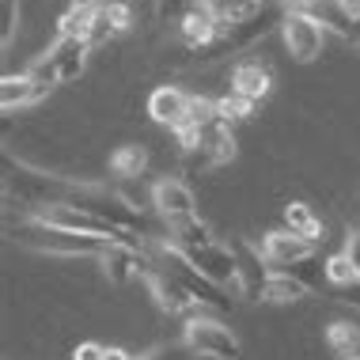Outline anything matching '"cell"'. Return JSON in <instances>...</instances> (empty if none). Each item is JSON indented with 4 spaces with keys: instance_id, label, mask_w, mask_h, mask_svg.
<instances>
[{
    "instance_id": "1f68e13d",
    "label": "cell",
    "mask_w": 360,
    "mask_h": 360,
    "mask_svg": "<svg viewBox=\"0 0 360 360\" xmlns=\"http://www.w3.org/2000/svg\"><path fill=\"white\" fill-rule=\"evenodd\" d=\"M106 360H137V356H133V353H125V349H106Z\"/></svg>"
},
{
    "instance_id": "30bf717a",
    "label": "cell",
    "mask_w": 360,
    "mask_h": 360,
    "mask_svg": "<svg viewBox=\"0 0 360 360\" xmlns=\"http://www.w3.org/2000/svg\"><path fill=\"white\" fill-rule=\"evenodd\" d=\"M190 106H193L190 91H182V87H174V84H163L148 95V118L167 125V129L174 133L179 125L190 122Z\"/></svg>"
},
{
    "instance_id": "83f0119b",
    "label": "cell",
    "mask_w": 360,
    "mask_h": 360,
    "mask_svg": "<svg viewBox=\"0 0 360 360\" xmlns=\"http://www.w3.org/2000/svg\"><path fill=\"white\" fill-rule=\"evenodd\" d=\"M72 360H106V345L99 342H80L72 349Z\"/></svg>"
},
{
    "instance_id": "836d02e7",
    "label": "cell",
    "mask_w": 360,
    "mask_h": 360,
    "mask_svg": "<svg viewBox=\"0 0 360 360\" xmlns=\"http://www.w3.org/2000/svg\"><path fill=\"white\" fill-rule=\"evenodd\" d=\"M349 360H360V356H349Z\"/></svg>"
},
{
    "instance_id": "9a60e30c",
    "label": "cell",
    "mask_w": 360,
    "mask_h": 360,
    "mask_svg": "<svg viewBox=\"0 0 360 360\" xmlns=\"http://www.w3.org/2000/svg\"><path fill=\"white\" fill-rule=\"evenodd\" d=\"M205 144H201V163H205V167H220V163H231L236 160V133H231V125L228 122H209L205 129Z\"/></svg>"
},
{
    "instance_id": "7402d4cb",
    "label": "cell",
    "mask_w": 360,
    "mask_h": 360,
    "mask_svg": "<svg viewBox=\"0 0 360 360\" xmlns=\"http://www.w3.org/2000/svg\"><path fill=\"white\" fill-rule=\"evenodd\" d=\"M353 281H360V274H356L353 258H349L345 250H338V255L326 258V285L330 288H345V285H353Z\"/></svg>"
},
{
    "instance_id": "d4e9b609",
    "label": "cell",
    "mask_w": 360,
    "mask_h": 360,
    "mask_svg": "<svg viewBox=\"0 0 360 360\" xmlns=\"http://www.w3.org/2000/svg\"><path fill=\"white\" fill-rule=\"evenodd\" d=\"M106 15H110V23H114V31H129L133 23H137V12H133V4H125V0H106Z\"/></svg>"
},
{
    "instance_id": "277c9868",
    "label": "cell",
    "mask_w": 360,
    "mask_h": 360,
    "mask_svg": "<svg viewBox=\"0 0 360 360\" xmlns=\"http://www.w3.org/2000/svg\"><path fill=\"white\" fill-rule=\"evenodd\" d=\"M281 38H285L292 61L311 65V61H319V57H323L326 27L319 23L311 12H304V8H292V12L285 15V23H281Z\"/></svg>"
},
{
    "instance_id": "5b68a950",
    "label": "cell",
    "mask_w": 360,
    "mask_h": 360,
    "mask_svg": "<svg viewBox=\"0 0 360 360\" xmlns=\"http://www.w3.org/2000/svg\"><path fill=\"white\" fill-rule=\"evenodd\" d=\"M99 266L110 285H129L133 277H148L152 262L144 255V243H110V247L99 255Z\"/></svg>"
},
{
    "instance_id": "4dcf8cb0",
    "label": "cell",
    "mask_w": 360,
    "mask_h": 360,
    "mask_svg": "<svg viewBox=\"0 0 360 360\" xmlns=\"http://www.w3.org/2000/svg\"><path fill=\"white\" fill-rule=\"evenodd\" d=\"M334 4H338V12H342L349 23H356V19H360V0H334Z\"/></svg>"
},
{
    "instance_id": "3957f363",
    "label": "cell",
    "mask_w": 360,
    "mask_h": 360,
    "mask_svg": "<svg viewBox=\"0 0 360 360\" xmlns=\"http://www.w3.org/2000/svg\"><path fill=\"white\" fill-rule=\"evenodd\" d=\"M182 342L193 356H209V360H239V338L231 334L220 319L209 315H190L182 326Z\"/></svg>"
},
{
    "instance_id": "4316f807",
    "label": "cell",
    "mask_w": 360,
    "mask_h": 360,
    "mask_svg": "<svg viewBox=\"0 0 360 360\" xmlns=\"http://www.w3.org/2000/svg\"><path fill=\"white\" fill-rule=\"evenodd\" d=\"M141 360H193V353L186 349V342H174V345H160L152 353H144Z\"/></svg>"
},
{
    "instance_id": "e0dca14e",
    "label": "cell",
    "mask_w": 360,
    "mask_h": 360,
    "mask_svg": "<svg viewBox=\"0 0 360 360\" xmlns=\"http://www.w3.org/2000/svg\"><path fill=\"white\" fill-rule=\"evenodd\" d=\"M167 243L179 247V250H193V247H209V243H217V236H212V228L201 217H186V220L167 224Z\"/></svg>"
},
{
    "instance_id": "2e32d148",
    "label": "cell",
    "mask_w": 360,
    "mask_h": 360,
    "mask_svg": "<svg viewBox=\"0 0 360 360\" xmlns=\"http://www.w3.org/2000/svg\"><path fill=\"white\" fill-rule=\"evenodd\" d=\"M99 12L103 4H69V12L61 15V23H57V38H76V42H87L95 31V23H99Z\"/></svg>"
},
{
    "instance_id": "ffe728a7",
    "label": "cell",
    "mask_w": 360,
    "mask_h": 360,
    "mask_svg": "<svg viewBox=\"0 0 360 360\" xmlns=\"http://www.w3.org/2000/svg\"><path fill=\"white\" fill-rule=\"evenodd\" d=\"M144 167H148V152H144L141 144H122V148H114V155H110V171L122 174V179H141Z\"/></svg>"
},
{
    "instance_id": "ac0fdd59",
    "label": "cell",
    "mask_w": 360,
    "mask_h": 360,
    "mask_svg": "<svg viewBox=\"0 0 360 360\" xmlns=\"http://www.w3.org/2000/svg\"><path fill=\"white\" fill-rule=\"evenodd\" d=\"M285 228L292 231V236L307 239V243L323 239V220L315 217V209H311L307 201H288L285 205Z\"/></svg>"
},
{
    "instance_id": "8fae6325",
    "label": "cell",
    "mask_w": 360,
    "mask_h": 360,
    "mask_svg": "<svg viewBox=\"0 0 360 360\" xmlns=\"http://www.w3.org/2000/svg\"><path fill=\"white\" fill-rule=\"evenodd\" d=\"M231 250H236V262H239V296L247 300H262V292H266V281L274 277V269H269V262L262 258V247H250V243H231Z\"/></svg>"
},
{
    "instance_id": "d6a6232c",
    "label": "cell",
    "mask_w": 360,
    "mask_h": 360,
    "mask_svg": "<svg viewBox=\"0 0 360 360\" xmlns=\"http://www.w3.org/2000/svg\"><path fill=\"white\" fill-rule=\"evenodd\" d=\"M349 42H353L356 50H360V19H356V23H353V31H349Z\"/></svg>"
},
{
    "instance_id": "603a6c76",
    "label": "cell",
    "mask_w": 360,
    "mask_h": 360,
    "mask_svg": "<svg viewBox=\"0 0 360 360\" xmlns=\"http://www.w3.org/2000/svg\"><path fill=\"white\" fill-rule=\"evenodd\" d=\"M250 114H255V103L243 99V95H236V91H228V95H220V99H217V118L228 122V125L250 118Z\"/></svg>"
},
{
    "instance_id": "4fadbf2b",
    "label": "cell",
    "mask_w": 360,
    "mask_h": 360,
    "mask_svg": "<svg viewBox=\"0 0 360 360\" xmlns=\"http://www.w3.org/2000/svg\"><path fill=\"white\" fill-rule=\"evenodd\" d=\"M269 87H274V76H269V69L262 61H239L231 69V91L250 99L255 106L269 95Z\"/></svg>"
},
{
    "instance_id": "d6986e66",
    "label": "cell",
    "mask_w": 360,
    "mask_h": 360,
    "mask_svg": "<svg viewBox=\"0 0 360 360\" xmlns=\"http://www.w3.org/2000/svg\"><path fill=\"white\" fill-rule=\"evenodd\" d=\"M307 296H311V288L304 281H296L292 274H277V269H274V277L266 281V292H262L266 304H300V300H307Z\"/></svg>"
},
{
    "instance_id": "5bb4252c",
    "label": "cell",
    "mask_w": 360,
    "mask_h": 360,
    "mask_svg": "<svg viewBox=\"0 0 360 360\" xmlns=\"http://www.w3.org/2000/svg\"><path fill=\"white\" fill-rule=\"evenodd\" d=\"M144 285H148V292L155 296V304H160L163 311H171V315H186V311L198 307V304H193V296H190V292L182 288L171 274H160V269H152V274L144 277Z\"/></svg>"
},
{
    "instance_id": "cb8c5ba5",
    "label": "cell",
    "mask_w": 360,
    "mask_h": 360,
    "mask_svg": "<svg viewBox=\"0 0 360 360\" xmlns=\"http://www.w3.org/2000/svg\"><path fill=\"white\" fill-rule=\"evenodd\" d=\"M15 27H19V0H0V50L15 42Z\"/></svg>"
},
{
    "instance_id": "ba28073f",
    "label": "cell",
    "mask_w": 360,
    "mask_h": 360,
    "mask_svg": "<svg viewBox=\"0 0 360 360\" xmlns=\"http://www.w3.org/2000/svg\"><path fill=\"white\" fill-rule=\"evenodd\" d=\"M220 31H224V23L217 19V12H212L209 4H201V0L179 15V34H182V46H186V50L205 53L220 38Z\"/></svg>"
},
{
    "instance_id": "44dd1931",
    "label": "cell",
    "mask_w": 360,
    "mask_h": 360,
    "mask_svg": "<svg viewBox=\"0 0 360 360\" xmlns=\"http://www.w3.org/2000/svg\"><path fill=\"white\" fill-rule=\"evenodd\" d=\"M326 345L334 349L338 356H356V345H360V326L349 323V319H338V323L326 326Z\"/></svg>"
},
{
    "instance_id": "52a82bcc",
    "label": "cell",
    "mask_w": 360,
    "mask_h": 360,
    "mask_svg": "<svg viewBox=\"0 0 360 360\" xmlns=\"http://www.w3.org/2000/svg\"><path fill=\"white\" fill-rule=\"evenodd\" d=\"M262 258L269 262V269H277V274H288L292 266H300V262L315 258V243L292 236L288 228L266 231V239H262Z\"/></svg>"
},
{
    "instance_id": "9c48e42d",
    "label": "cell",
    "mask_w": 360,
    "mask_h": 360,
    "mask_svg": "<svg viewBox=\"0 0 360 360\" xmlns=\"http://www.w3.org/2000/svg\"><path fill=\"white\" fill-rule=\"evenodd\" d=\"M152 209L167 224H174V220L198 217V198H193V190L182 179H160L152 182Z\"/></svg>"
},
{
    "instance_id": "7a4b0ae2",
    "label": "cell",
    "mask_w": 360,
    "mask_h": 360,
    "mask_svg": "<svg viewBox=\"0 0 360 360\" xmlns=\"http://www.w3.org/2000/svg\"><path fill=\"white\" fill-rule=\"evenodd\" d=\"M87 53H91V46H87V42H76V38H57V42L42 57H38L27 72H31L38 84H46V87L72 84V80H80V72H84V65H87Z\"/></svg>"
},
{
    "instance_id": "6da1fadb",
    "label": "cell",
    "mask_w": 360,
    "mask_h": 360,
    "mask_svg": "<svg viewBox=\"0 0 360 360\" xmlns=\"http://www.w3.org/2000/svg\"><path fill=\"white\" fill-rule=\"evenodd\" d=\"M12 239L27 250H38V255H53V258H80V255H103L110 243L91 239V236H76V231L53 228V224H42L38 217L23 220L19 228H12Z\"/></svg>"
},
{
    "instance_id": "f546056e",
    "label": "cell",
    "mask_w": 360,
    "mask_h": 360,
    "mask_svg": "<svg viewBox=\"0 0 360 360\" xmlns=\"http://www.w3.org/2000/svg\"><path fill=\"white\" fill-rule=\"evenodd\" d=\"M345 255L353 258V266H356V274H360V228H349V236H345Z\"/></svg>"
},
{
    "instance_id": "7c38bea8",
    "label": "cell",
    "mask_w": 360,
    "mask_h": 360,
    "mask_svg": "<svg viewBox=\"0 0 360 360\" xmlns=\"http://www.w3.org/2000/svg\"><path fill=\"white\" fill-rule=\"evenodd\" d=\"M50 95V87L46 84H38L31 72H8L4 76V84H0V103H4V110L8 114H15V110H23V106H34L38 99H46Z\"/></svg>"
},
{
    "instance_id": "8992f818",
    "label": "cell",
    "mask_w": 360,
    "mask_h": 360,
    "mask_svg": "<svg viewBox=\"0 0 360 360\" xmlns=\"http://www.w3.org/2000/svg\"><path fill=\"white\" fill-rule=\"evenodd\" d=\"M186 262L198 269L201 277L217 281L224 288H239V262H236V250L228 243H209V247H193V250H182Z\"/></svg>"
},
{
    "instance_id": "484cf974",
    "label": "cell",
    "mask_w": 360,
    "mask_h": 360,
    "mask_svg": "<svg viewBox=\"0 0 360 360\" xmlns=\"http://www.w3.org/2000/svg\"><path fill=\"white\" fill-rule=\"evenodd\" d=\"M174 141H179L182 152H201L205 133H201V125H179V129H174Z\"/></svg>"
},
{
    "instance_id": "f1b7e54d",
    "label": "cell",
    "mask_w": 360,
    "mask_h": 360,
    "mask_svg": "<svg viewBox=\"0 0 360 360\" xmlns=\"http://www.w3.org/2000/svg\"><path fill=\"white\" fill-rule=\"evenodd\" d=\"M334 300H342V304H349L353 311H360V281H353V285H345V288H334Z\"/></svg>"
}]
</instances>
